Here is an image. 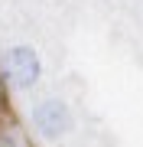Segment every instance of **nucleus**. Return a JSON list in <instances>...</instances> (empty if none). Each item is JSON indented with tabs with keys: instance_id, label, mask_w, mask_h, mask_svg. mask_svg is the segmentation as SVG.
Here are the masks:
<instances>
[{
	"instance_id": "obj_1",
	"label": "nucleus",
	"mask_w": 143,
	"mask_h": 147,
	"mask_svg": "<svg viewBox=\"0 0 143 147\" xmlns=\"http://www.w3.org/2000/svg\"><path fill=\"white\" fill-rule=\"evenodd\" d=\"M3 69H7V79L16 88H33L43 75V59L33 46H10L3 53Z\"/></svg>"
},
{
	"instance_id": "obj_2",
	"label": "nucleus",
	"mask_w": 143,
	"mask_h": 147,
	"mask_svg": "<svg viewBox=\"0 0 143 147\" xmlns=\"http://www.w3.org/2000/svg\"><path fill=\"white\" fill-rule=\"evenodd\" d=\"M33 124L46 141H62L72 131V108L62 98H46L33 108Z\"/></svg>"
}]
</instances>
